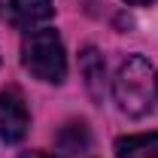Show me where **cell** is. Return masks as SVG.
Segmentation results:
<instances>
[{"mask_svg": "<svg viewBox=\"0 0 158 158\" xmlns=\"http://www.w3.org/2000/svg\"><path fill=\"white\" fill-rule=\"evenodd\" d=\"M113 98L128 116H146L158 103V70L143 55H128L113 79Z\"/></svg>", "mask_w": 158, "mask_h": 158, "instance_id": "1", "label": "cell"}, {"mask_svg": "<svg viewBox=\"0 0 158 158\" xmlns=\"http://www.w3.org/2000/svg\"><path fill=\"white\" fill-rule=\"evenodd\" d=\"M21 64L43 82H64L67 76V55L55 27L27 31L21 40Z\"/></svg>", "mask_w": 158, "mask_h": 158, "instance_id": "2", "label": "cell"}, {"mask_svg": "<svg viewBox=\"0 0 158 158\" xmlns=\"http://www.w3.org/2000/svg\"><path fill=\"white\" fill-rule=\"evenodd\" d=\"M27 125H31V116L21 91L19 88L0 91V137L6 143H19L27 134Z\"/></svg>", "mask_w": 158, "mask_h": 158, "instance_id": "3", "label": "cell"}, {"mask_svg": "<svg viewBox=\"0 0 158 158\" xmlns=\"http://www.w3.org/2000/svg\"><path fill=\"white\" fill-rule=\"evenodd\" d=\"M9 12L19 27L34 31L40 21H49L55 15V6H52V0H9Z\"/></svg>", "mask_w": 158, "mask_h": 158, "instance_id": "4", "label": "cell"}, {"mask_svg": "<svg viewBox=\"0 0 158 158\" xmlns=\"http://www.w3.org/2000/svg\"><path fill=\"white\" fill-rule=\"evenodd\" d=\"M79 70L85 76V88L94 100L103 98V82H106V67H103V58L98 55V49H85L82 58H79Z\"/></svg>", "mask_w": 158, "mask_h": 158, "instance_id": "5", "label": "cell"}, {"mask_svg": "<svg viewBox=\"0 0 158 158\" xmlns=\"http://www.w3.org/2000/svg\"><path fill=\"white\" fill-rule=\"evenodd\" d=\"M118 158H158V134H131L116 140Z\"/></svg>", "mask_w": 158, "mask_h": 158, "instance_id": "6", "label": "cell"}, {"mask_svg": "<svg viewBox=\"0 0 158 158\" xmlns=\"http://www.w3.org/2000/svg\"><path fill=\"white\" fill-rule=\"evenodd\" d=\"M19 158H55V155H49V152H24Z\"/></svg>", "mask_w": 158, "mask_h": 158, "instance_id": "7", "label": "cell"}, {"mask_svg": "<svg viewBox=\"0 0 158 158\" xmlns=\"http://www.w3.org/2000/svg\"><path fill=\"white\" fill-rule=\"evenodd\" d=\"M125 3H131V6H149L152 0H125Z\"/></svg>", "mask_w": 158, "mask_h": 158, "instance_id": "8", "label": "cell"}]
</instances>
